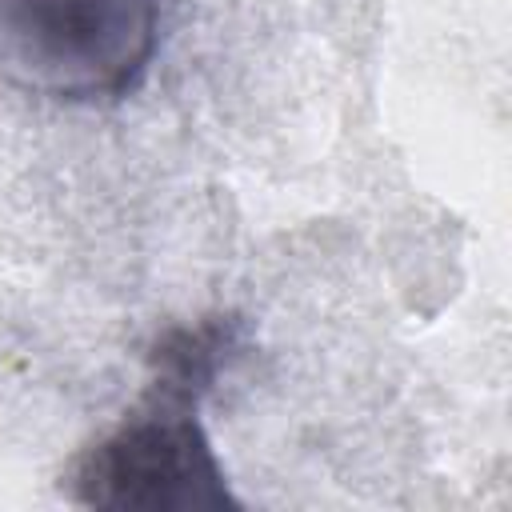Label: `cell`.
<instances>
[{
    "label": "cell",
    "mask_w": 512,
    "mask_h": 512,
    "mask_svg": "<svg viewBox=\"0 0 512 512\" xmlns=\"http://www.w3.org/2000/svg\"><path fill=\"white\" fill-rule=\"evenodd\" d=\"M244 348V320L208 312L172 324L120 420L84 444L60 492L84 508H240L204 428V400Z\"/></svg>",
    "instance_id": "obj_1"
},
{
    "label": "cell",
    "mask_w": 512,
    "mask_h": 512,
    "mask_svg": "<svg viewBox=\"0 0 512 512\" xmlns=\"http://www.w3.org/2000/svg\"><path fill=\"white\" fill-rule=\"evenodd\" d=\"M164 0H0V80L64 108L140 92L160 48Z\"/></svg>",
    "instance_id": "obj_2"
}]
</instances>
